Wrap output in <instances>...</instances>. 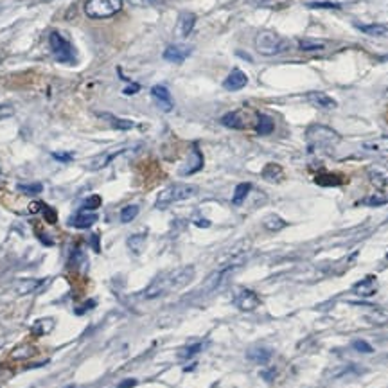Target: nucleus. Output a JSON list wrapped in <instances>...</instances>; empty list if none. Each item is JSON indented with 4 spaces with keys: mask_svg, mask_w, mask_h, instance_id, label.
Instances as JSON below:
<instances>
[{
    "mask_svg": "<svg viewBox=\"0 0 388 388\" xmlns=\"http://www.w3.org/2000/svg\"><path fill=\"white\" fill-rule=\"evenodd\" d=\"M194 279V266H183L175 272L164 273V275L156 277L144 291L146 299H158V297L166 295V293H173L182 287H185L190 280Z\"/></svg>",
    "mask_w": 388,
    "mask_h": 388,
    "instance_id": "nucleus-1",
    "label": "nucleus"
},
{
    "mask_svg": "<svg viewBox=\"0 0 388 388\" xmlns=\"http://www.w3.org/2000/svg\"><path fill=\"white\" fill-rule=\"evenodd\" d=\"M255 51L263 56H279L289 51V42L273 31H261L255 36Z\"/></svg>",
    "mask_w": 388,
    "mask_h": 388,
    "instance_id": "nucleus-2",
    "label": "nucleus"
},
{
    "mask_svg": "<svg viewBox=\"0 0 388 388\" xmlns=\"http://www.w3.org/2000/svg\"><path fill=\"white\" fill-rule=\"evenodd\" d=\"M196 192H198V187L189 185V183H175V185L166 187V189L156 196L155 207L156 209H167V207L173 205V203L192 198Z\"/></svg>",
    "mask_w": 388,
    "mask_h": 388,
    "instance_id": "nucleus-3",
    "label": "nucleus"
},
{
    "mask_svg": "<svg viewBox=\"0 0 388 388\" xmlns=\"http://www.w3.org/2000/svg\"><path fill=\"white\" fill-rule=\"evenodd\" d=\"M306 139L311 148H318V149H329L340 142V135H338L334 130L322 124L311 126L306 133Z\"/></svg>",
    "mask_w": 388,
    "mask_h": 388,
    "instance_id": "nucleus-4",
    "label": "nucleus"
},
{
    "mask_svg": "<svg viewBox=\"0 0 388 388\" xmlns=\"http://www.w3.org/2000/svg\"><path fill=\"white\" fill-rule=\"evenodd\" d=\"M120 8H122V0H86L85 13L90 18L101 20L117 15Z\"/></svg>",
    "mask_w": 388,
    "mask_h": 388,
    "instance_id": "nucleus-5",
    "label": "nucleus"
},
{
    "mask_svg": "<svg viewBox=\"0 0 388 388\" xmlns=\"http://www.w3.org/2000/svg\"><path fill=\"white\" fill-rule=\"evenodd\" d=\"M49 43H51L52 54L58 61L61 63H76V51L74 47L70 45L69 40H65L58 31L51 33L49 36Z\"/></svg>",
    "mask_w": 388,
    "mask_h": 388,
    "instance_id": "nucleus-6",
    "label": "nucleus"
},
{
    "mask_svg": "<svg viewBox=\"0 0 388 388\" xmlns=\"http://www.w3.org/2000/svg\"><path fill=\"white\" fill-rule=\"evenodd\" d=\"M126 151H128V148H126V146L108 149V151L101 153V155H97V156H93L92 160H88V162H86V169H90V171H99V169L106 167L110 162H112V160H115L117 156L122 155V153H126Z\"/></svg>",
    "mask_w": 388,
    "mask_h": 388,
    "instance_id": "nucleus-7",
    "label": "nucleus"
},
{
    "mask_svg": "<svg viewBox=\"0 0 388 388\" xmlns=\"http://www.w3.org/2000/svg\"><path fill=\"white\" fill-rule=\"evenodd\" d=\"M234 304H236L241 311H253L255 307H259L261 299L257 297L255 291L248 289V287H239V289L236 291Z\"/></svg>",
    "mask_w": 388,
    "mask_h": 388,
    "instance_id": "nucleus-8",
    "label": "nucleus"
},
{
    "mask_svg": "<svg viewBox=\"0 0 388 388\" xmlns=\"http://www.w3.org/2000/svg\"><path fill=\"white\" fill-rule=\"evenodd\" d=\"M151 95L153 99H155L156 106H158L162 112L169 113L173 110V106H175V103H173V97H171V92L167 90V86L164 85H156L151 88Z\"/></svg>",
    "mask_w": 388,
    "mask_h": 388,
    "instance_id": "nucleus-9",
    "label": "nucleus"
},
{
    "mask_svg": "<svg viewBox=\"0 0 388 388\" xmlns=\"http://www.w3.org/2000/svg\"><path fill=\"white\" fill-rule=\"evenodd\" d=\"M203 167V155L202 151H200V148L194 144L192 146V151H190L189 155V160H187L185 166L180 169V175L182 176H189V175H194L196 171H200Z\"/></svg>",
    "mask_w": 388,
    "mask_h": 388,
    "instance_id": "nucleus-10",
    "label": "nucleus"
},
{
    "mask_svg": "<svg viewBox=\"0 0 388 388\" xmlns=\"http://www.w3.org/2000/svg\"><path fill=\"white\" fill-rule=\"evenodd\" d=\"M192 52V47L185 45H169L164 51V59L169 63H182L189 58V54Z\"/></svg>",
    "mask_w": 388,
    "mask_h": 388,
    "instance_id": "nucleus-11",
    "label": "nucleus"
},
{
    "mask_svg": "<svg viewBox=\"0 0 388 388\" xmlns=\"http://www.w3.org/2000/svg\"><path fill=\"white\" fill-rule=\"evenodd\" d=\"M246 83H248V76H246L243 70L234 69L232 72L227 76L225 81H223V86H225L229 92H237V90L245 88Z\"/></svg>",
    "mask_w": 388,
    "mask_h": 388,
    "instance_id": "nucleus-12",
    "label": "nucleus"
},
{
    "mask_svg": "<svg viewBox=\"0 0 388 388\" xmlns=\"http://www.w3.org/2000/svg\"><path fill=\"white\" fill-rule=\"evenodd\" d=\"M221 124L227 126V128L243 130L248 126V117H246V113L243 110H236V112H230L221 117Z\"/></svg>",
    "mask_w": 388,
    "mask_h": 388,
    "instance_id": "nucleus-13",
    "label": "nucleus"
},
{
    "mask_svg": "<svg viewBox=\"0 0 388 388\" xmlns=\"http://www.w3.org/2000/svg\"><path fill=\"white\" fill-rule=\"evenodd\" d=\"M194 25H196V15L189 11L182 13L178 22H176V36H178V38H187V36L192 33Z\"/></svg>",
    "mask_w": 388,
    "mask_h": 388,
    "instance_id": "nucleus-14",
    "label": "nucleus"
},
{
    "mask_svg": "<svg viewBox=\"0 0 388 388\" xmlns=\"http://www.w3.org/2000/svg\"><path fill=\"white\" fill-rule=\"evenodd\" d=\"M354 293H358V295L361 297H372L376 295V291H377V279L374 275H367L365 279H361L360 282L354 284Z\"/></svg>",
    "mask_w": 388,
    "mask_h": 388,
    "instance_id": "nucleus-15",
    "label": "nucleus"
},
{
    "mask_svg": "<svg viewBox=\"0 0 388 388\" xmlns=\"http://www.w3.org/2000/svg\"><path fill=\"white\" fill-rule=\"evenodd\" d=\"M307 101H309L311 105L316 106V108H322V110L336 108V101L324 92H309L307 93Z\"/></svg>",
    "mask_w": 388,
    "mask_h": 388,
    "instance_id": "nucleus-16",
    "label": "nucleus"
},
{
    "mask_svg": "<svg viewBox=\"0 0 388 388\" xmlns=\"http://www.w3.org/2000/svg\"><path fill=\"white\" fill-rule=\"evenodd\" d=\"M356 27L374 38H388V25L384 23H356Z\"/></svg>",
    "mask_w": 388,
    "mask_h": 388,
    "instance_id": "nucleus-17",
    "label": "nucleus"
},
{
    "mask_svg": "<svg viewBox=\"0 0 388 388\" xmlns=\"http://www.w3.org/2000/svg\"><path fill=\"white\" fill-rule=\"evenodd\" d=\"M97 221V214L90 212V210H81L79 214H76L72 219H70V225L76 227V229H90L93 223Z\"/></svg>",
    "mask_w": 388,
    "mask_h": 388,
    "instance_id": "nucleus-18",
    "label": "nucleus"
},
{
    "mask_svg": "<svg viewBox=\"0 0 388 388\" xmlns=\"http://www.w3.org/2000/svg\"><path fill=\"white\" fill-rule=\"evenodd\" d=\"M369 178L370 182L374 183L376 187H386L388 185V167L383 166H372L369 169Z\"/></svg>",
    "mask_w": 388,
    "mask_h": 388,
    "instance_id": "nucleus-19",
    "label": "nucleus"
},
{
    "mask_svg": "<svg viewBox=\"0 0 388 388\" xmlns=\"http://www.w3.org/2000/svg\"><path fill=\"white\" fill-rule=\"evenodd\" d=\"M263 178L266 180V182L279 183L284 180V169L279 164H266L263 169Z\"/></svg>",
    "mask_w": 388,
    "mask_h": 388,
    "instance_id": "nucleus-20",
    "label": "nucleus"
},
{
    "mask_svg": "<svg viewBox=\"0 0 388 388\" xmlns=\"http://www.w3.org/2000/svg\"><path fill=\"white\" fill-rule=\"evenodd\" d=\"M246 358L253 363H259V365H264V363H268L270 358H272V350L266 349V347H253L246 352Z\"/></svg>",
    "mask_w": 388,
    "mask_h": 388,
    "instance_id": "nucleus-21",
    "label": "nucleus"
},
{
    "mask_svg": "<svg viewBox=\"0 0 388 388\" xmlns=\"http://www.w3.org/2000/svg\"><path fill=\"white\" fill-rule=\"evenodd\" d=\"M43 282H45V280L25 279V280H20V282H16L15 289H16V293H18V295H29V293H33V291L40 289Z\"/></svg>",
    "mask_w": 388,
    "mask_h": 388,
    "instance_id": "nucleus-22",
    "label": "nucleus"
},
{
    "mask_svg": "<svg viewBox=\"0 0 388 388\" xmlns=\"http://www.w3.org/2000/svg\"><path fill=\"white\" fill-rule=\"evenodd\" d=\"M99 117H101V119H105V120H108L110 124H112V128L120 130V132H126V130L135 128V122H133V120L119 119V117L110 115V113H99Z\"/></svg>",
    "mask_w": 388,
    "mask_h": 388,
    "instance_id": "nucleus-23",
    "label": "nucleus"
},
{
    "mask_svg": "<svg viewBox=\"0 0 388 388\" xmlns=\"http://www.w3.org/2000/svg\"><path fill=\"white\" fill-rule=\"evenodd\" d=\"M275 128V122H273L272 117L264 115V113H259L257 115V124H255V132L259 135H270Z\"/></svg>",
    "mask_w": 388,
    "mask_h": 388,
    "instance_id": "nucleus-24",
    "label": "nucleus"
},
{
    "mask_svg": "<svg viewBox=\"0 0 388 388\" xmlns=\"http://www.w3.org/2000/svg\"><path fill=\"white\" fill-rule=\"evenodd\" d=\"M263 227H264L266 230H268V232H279V230L286 229L287 223L284 221V219H282L280 216H277V214H270V216L264 217Z\"/></svg>",
    "mask_w": 388,
    "mask_h": 388,
    "instance_id": "nucleus-25",
    "label": "nucleus"
},
{
    "mask_svg": "<svg viewBox=\"0 0 388 388\" xmlns=\"http://www.w3.org/2000/svg\"><path fill=\"white\" fill-rule=\"evenodd\" d=\"M363 149L367 151H376V153H386L388 151V137H379V139H372L363 142Z\"/></svg>",
    "mask_w": 388,
    "mask_h": 388,
    "instance_id": "nucleus-26",
    "label": "nucleus"
},
{
    "mask_svg": "<svg viewBox=\"0 0 388 388\" xmlns=\"http://www.w3.org/2000/svg\"><path fill=\"white\" fill-rule=\"evenodd\" d=\"M146 239H148V234L142 232V234H133V236L128 237V248L132 250L133 253H140L146 246Z\"/></svg>",
    "mask_w": 388,
    "mask_h": 388,
    "instance_id": "nucleus-27",
    "label": "nucleus"
},
{
    "mask_svg": "<svg viewBox=\"0 0 388 388\" xmlns=\"http://www.w3.org/2000/svg\"><path fill=\"white\" fill-rule=\"evenodd\" d=\"M31 210H33V212H35V210H40V212L43 214V217H45L49 223H56V221H58V214H56V210L51 209L49 205H45L43 202H33L31 203Z\"/></svg>",
    "mask_w": 388,
    "mask_h": 388,
    "instance_id": "nucleus-28",
    "label": "nucleus"
},
{
    "mask_svg": "<svg viewBox=\"0 0 388 388\" xmlns=\"http://www.w3.org/2000/svg\"><path fill=\"white\" fill-rule=\"evenodd\" d=\"M250 190H252V183H250V182L239 183V185L236 187V190H234V196H232V203H234V205H241V203L245 202Z\"/></svg>",
    "mask_w": 388,
    "mask_h": 388,
    "instance_id": "nucleus-29",
    "label": "nucleus"
},
{
    "mask_svg": "<svg viewBox=\"0 0 388 388\" xmlns=\"http://www.w3.org/2000/svg\"><path fill=\"white\" fill-rule=\"evenodd\" d=\"M56 322L52 318H40L38 322L33 326V333L36 334V336H42V334H49L52 329H54Z\"/></svg>",
    "mask_w": 388,
    "mask_h": 388,
    "instance_id": "nucleus-30",
    "label": "nucleus"
},
{
    "mask_svg": "<svg viewBox=\"0 0 388 388\" xmlns=\"http://www.w3.org/2000/svg\"><path fill=\"white\" fill-rule=\"evenodd\" d=\"M314 182L318 183V185H326V187H331V185H342L343 180L340 178L338 175H333V173H324V175H318Z\"/></svg>",
    "mask_w": 388,
    "mask_h": 388,
    "instance_id": "nucleus-31",
    "label": "nucleus"
},
{
    "mask_svg": "<svg viewBox=\"0 0 388 388\" xmlns=\"http://www.w3.org/2000/svg\"><path fill=\"white\" fill-rule=\"evenodd\" d=\"M137 216H139V205H128L120 210V221L122 223H132Z\"/></svg>",
    "mask_w": 388,
    "mask_h": 388,
    "instance_id": "nucleus-32",
    "label": "nucleus"
},
{
    "mask_svg": "<svg viewBox=\"0 0 388 388\" xmlns=\"http://www.w3.org/2000/svg\"><path fill=\"white\" fill-rule=\"evenodd\" d=\"M101 203H103L101 196L92 194V196H88V198L83 202V210H97L99 207H101Z\"/></svg>",
    "mask_w": 388,
    "mask_h": 388,
    "instance_id": "nucleus-33",
    "label": "nucleus"
},
{
    "mask_svg": "<svg viewBox=\"0 0 388 388\" xmlns=\"http://www.w3.org/2000/svg\"><path fill=\"white\" fill-rule=\"evenodd\" d=\"M299 47L302 51H318V49H324V43L318 42V40H302Z\"/></svg>",
    "mask_w": 388,
    "mask_h": 388,
    "instance_id": "nucleus-34",
    "label": "nucleus"
},
{
    "mask_svg": "<svg viewBox=\"0 0 388 388\" xmlns=\"http://www.w3.org/2000/svg\"><path fill=\"white\" fill-rule=\"evenodd\" d=\"M361 203L369 207H381V205H386L388 198L386 196H369V198H365Z\"/></svg>",
    "mask_w": 388,
    "mask_h": 388,
    "instance_id": "nucleus-35",
    "label": "nucleus"
},
{
    "mask_svg": "<svg viewBox=\"0 0 388 388\" xmlns=\"http://www.w3.org/2000/svg\"><path fill=\"white\" fill-rule=\"evenodd\" d=\"M352 349L358 350V352H365V354L374 352V347L370 345L369 342H365V340H354V342H352Z\"/></svg>",
    "mask_w": 388,
    "mask_h": 388,
    "instance_id": "nucleus-36",
    "label": "nucleus"
},
{
    "mask_svg": "<svg viewBox=\"0 0 388 388\" xmlns=\"http://www.w3.org/2000/svg\"><path fill=\"white\" fill-rule=\"evenodd\" d=\"M18 189L25 194H40L43 190L42 183H29V185H18Z\"/></svg>",
    "mask_w": 388,
    "mask_h": 388,
    "instance_id": "nucleus-37",
    "label": "nucleus"
},
{
    "mask_svg": "<svg viewBox=\"0 0 388 388\" xmlns=\"http://www.w3.org/2000/svg\"><path fill=\"white\" fill-rule=\"evenodd\" d=\"M203 349V343H194V345H189L187 349H183V352H182V358H192L194 354H198L200 350Z\"/></svg>",
    "mask_w": 388,
    "mask_h": 388,
    "instance_id": "nucleus-38",
    "label": "nucleus"
},
{
    "mask_svg": "<svg viewBox=\"0 0 388 388\" xmlns=\"http://www.w3.org/2000/svg\"><path fill=\"white\" fill-rule=\"evenodd\" d=\"M309 8H324V9H340V4L334 2H309Z\"/></svg>",
    "mask_w": 388,
    "mask_h": 388,
    "instance_id": "nucleus-39",
    "label": "nucleus"
},
{
    "mask_svg": "<svg viewBox=\"0 0 388 388\" xmlns=\"http://www.w3.org/2000/svg\"><path fill=\"white\" fill-rule=\"evenodd\" d=\"M259 6H270V8H280L287 2V0H255Z\"/></svg>",
    "mask_w": 388,
    "mask_h": 388,
    "instance_id": "nucleus-40",
    "label": "nucleus"
},
{
    "mask_svg": "<svg viewBox=\"0 0 388 388\" xmlns=\"http://www.w3.org/2000/svg\"><path fill=\"white\" fill-rule=\"evenodd\" d=\"M13 115V108L8 105H0V120L2 119H8V117Z\"/></svg>",
    "mask_w": 388,
    "mask_h": 388,
    "instance_id": "nucleus-41",
    "label": "nucleus"
},
{
    "mask_svg": "<svg viewBox=\"0 0 388 388\" xmlns=\"http://www.w3.org/2000/svg\"><path fill=\"white\" fill-rule=\"evenodd\" d=\"M52 158L59 160V162H70L72 155H70V153H52Z\"/></svg>",
    "mask_w": 388,
    "mask_h": 388,
    "instance_id": "nucleus-42",
    "label": "nucleus"
},
{
    "mask_svg": "<svg viewBox=\"0 0 388 388\" xmlns=\"http://www.w3.org/2000/svg\"><path fill=\"white\" fill-rule=\"evenodd\" d=\"M128 4H132V6H137V8H144V6H149V4H153L155 0H126Z\"/></svg>",
    "mask_w": 388,
    "mask_h": 388,
    "instance_id": "nucleus-43",
    "label": "nucleus"
},
{
    "mask_svg": "<svg viewBox=\"0 0 388 388\" xmlns=\"http://www.w3.org/2000/svg\"><path fill=\"white\" fill-rule=\"evenodd\" d=\"M90 239H92V248L95 250L97 253L101 252V246H99V236H97V234H93V236L90 237Z\"/></svg>",
    "mask_w": 388,
    "mask_h": 388,
    "instance_id": "nucleus-44",
    "label": "nucleus"
},
{
    "mask_svg": "<svg viewBox=\"0 0 388 388\" xmlns=\"http://www.w3.org/2000/svg\"><path fill=\"white\" fill-rule=\"evenodd\" d=\"M135 384H137L135 379H126V381H122V383H120L117 388H133Z\"/></svg>",
    "mask_w": 388,
    "mask_h": 388,
    "instance_id": "nucleus-45",
    "label": "nucleus"
},
{
    "mask_svg": "<svg viewBox=\"0 0 388 388\" xmlns=\"http://www.w3.org/2000/svg\"><path fill=\"white\" fill-rule=\"evenodd\" d=\"M139 90H140L139 85H132V86H128V88H124V93H126V95H132V93L139 92Z\"/></svg>",
    "mask_w": 388,
    "mask_h": 388,
    "instance_id": "nucleus-46",
    "label": "nucleus"
},
{
    "mask_svg": "<svg viewBox=\"0 0 388 388\" xmlns=\"http://www.w3.org/2000/svg\"><path fill=\"white\" fill-rule=\"evenodd\" d=\"M273 374H275V370H270V372H263L261 376H263L266 381H272V379H273Z\"/></svg>",
    "mask_w": 388,
    "mask_h": 388,
    "instance_id": "nucleus-47",
    "label": "nucleus"
},
{
    "mask_svg": "<svg viewBox=\"0 0 388 388\" xmlns=\"http://www.w3.org/2000/svg\"><path fill=\"white\" fill-rule=\"evenodd\" d=\"M196 225H198V227H209L210 223L207 221V219H203V221H196Z\"/></svg>",
    "mask_w": 388,
    "mask_h": 388,
    "instance_id": "nucleus-48",
    "label": "nucleus"
}]
</instances>
